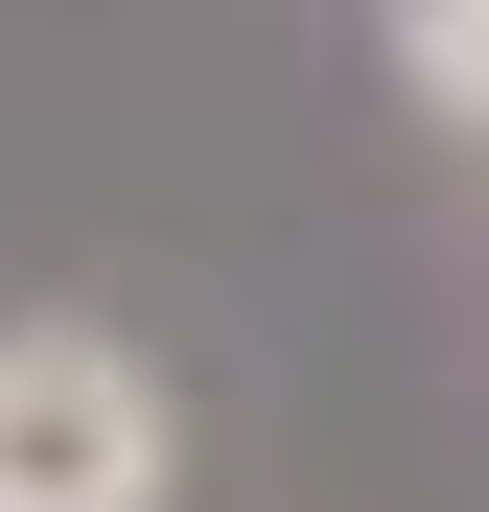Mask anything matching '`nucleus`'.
Returning <instances> with one entry per match:
<instances>
[{
	"mask_svg": "<svg viewBox=\"0 0 489 512\" xmlns=\"http://www.w3.org/2000/svg\"><path fill=\"white\" fill-rule=\"evenodd\" d=\"M0 512H163V396L94 326H0Z\"/></svg>",
	"mask_w": 489,
	"mask_h": 512,
	"instance_id": "obj_1",
	"label": "nucleus"
},
{
	"mask_svg": "<svg viewBox=\"0 0 489 512\" xmlns=\"http://www.w3.org/2000/svg\"><path fill=\"white\" fill-rule=\"evenodd\" d=\"M420 94H443V117H489V0H420Z\"/></svg>",
	"mask_w": 489,
	"mask_h": 512,
	"instance_id": "obj_2",
	"label": "nucleus"
}]
</instances>
